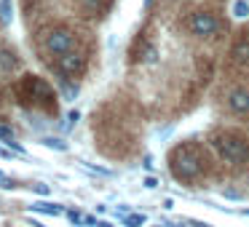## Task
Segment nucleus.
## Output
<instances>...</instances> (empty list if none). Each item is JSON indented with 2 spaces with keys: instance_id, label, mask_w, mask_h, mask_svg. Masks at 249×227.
Returning <instances> with one entry per match:
<instances>
[{
  "instance_id": "obj_20",
  "label": "nucleus",
  "mask_w": 249,
  "mask_h": 227,
  "mask_svg": "<svg viewBox=\"0 0 249 227\" xmlns=\"http://www.w3.org/2000/svg\"><path fill=\"white\" fill-rule=\"evenodd\" d=\"M67 216H70L72 222H78V225H83V216L78 214V211H70V214H67Z\"/></svg>"
},
{
  "instance_id": "obj_23",
  "label": "nucleus",
  "mask_w": 249,
  "mask_h": 227,
  "mask_svg": "<svg viewBox=\"0 0 249 227\" xmlns=\"http://www.w3.org/2000/svg\"><path fill=\"white\" fill-rule=\"evenodd\" d=\"M38 227H43V225H38Z\"/></svg>"
},
{
  "instance_id": "obj_11",
  "label": "nucleus",
  "mask_w": 249,
  "mask_h": 227,
  "mask_svg": "<svg viewBox=\"0 0 249 227\" xmlns=\"http://www.w3.org/2000/svg\"><path fill=\"white\" fill-rule=\"evenodd\" d=\"M0 19H3V24H11V19H14V3L11 0H0Z\"/></svg>"
},
{
  "instance_id": "obj_9",
  "label": "nucleus",
  "mask_w": 249,
  "mask_h": 227,
  "mask_svg": "<svg viewBox=\"0 0 249 227\" xmlns=\"http://www.w3.org/2000/svg\"><path fill=\"white\" fill-rule=\"evenodd\" d=\"M33 211H38V214H49V216H62V206L59 203H49V200H38V203L30 206Z\"/></svg>"
},
{
  "instance_id": "obj_16",
  "label": "nucleus",
  "mask_w": 249,
  "mask_h": 227,
  "mask_svg": "<svg viewBox=\"0 0 249 227\" xmlns=\"http://www.w3.org/2000/svg\"><path fill=\"white\" fill-rule=\"evenodd\" d=\"M0 187H6V190H11L14 184H11V179L6 177V174H0Z\"/></svg>"
},
{
  "instance_id": "obj_2",
  "label": "nucleus",
  "mask_w": 249,
  "mask_h": 227,
  "mask_svg": "<svg viewBox=\"0 0 249 227\" xmlns=\"http://www.w3.org/2000/svg\"><path fill=\"white\" fill-rule=\"evenodd\" d=\"M212 147H214L217 155H220L222 161H228L231 166H241V163L249 161V139H244V136H238V134H231V131L212 136Z\"/></svg>"
},
{
  "instance_id": "obj_17",
  "label": "nucleus",
  "mask_w": 249,
  "mask_h": 227,
  "mask_svg": "<svg viewBox=\"0 0 249 227\" xmlns=\"http://www.w3.org/2000/svg\"><path fill=\"white\" fill-rule=\"evenodd\" d=\"M78 118H81V115H78V110H72V113L67 115V123H70V126H75V123H78Z\"/></svg>"
},
{
  "instance_id": "obj_4",
  "label": "nucleus",
  "mask_w": 249,
  "mask_h": 227,
  "mask_svg": "<svg viewBox=\"0 0 249 227\" xmlns=\"http://www.w3.org/2000/svg\"><path fill=\"white\" fill-rule=\"evenodd\" d=\"M188 27L193 35H198V38H209V35H214L217 30H220V22L214 19V14L209 11H196L193 16L188 19Z\"/></svg>"
},
{
  "instance_id": "obj_1",
  "label": "nucleus",
  "mask_w": 249,
  "mask_h": 227,
  "mask_svg": "<svg viewBox=\"0 0 249 227\" xmlns=\"http://www.w3.org/2000/svg\"><path fill=\"white\" fill-rule=\"evenodd\" d=\"M204 166H206L204 150L198 145H193V142L177 145L172 150V155H169V168H172L174 179H179V182H190V179L201 177Z\"/></svg>"
},
{
  "instance_id": "obj_22",
  "label": "nucleus",
  "mask_w": 249,
  "mask_h": 227,
  "mask_svg": "<svg viewBox=\"0 0 249 227\" xmlns=\"http://www.w3.org/2000/svg\"><path fill=\"white\" fill-rule=\"evenodd\" d=\"M158 227H166V225H158Z\"/></svg>"
},
{
  "instance_id": "obj_12",
  "label": "nucleus",
  "mask_w": 249,
  "mask_h": 227,
  "mask_svg": "<svg viewBox=\"0 0 249 227\" xmlns=\"http://www.w3.org/2000/svg\"><path fill=\"white\" fill-rule=\"evenodd\" d=\"M233 16H238V19L249 16V0H236L233 3Z\"/></svg>"
},
{
  "instance_id": "obj_15",
  "label": "nucleus",
  "mask_w": 249,
  "mask_h": 227,
  "mask_svg": "<svg viewBox=\"0 0 249 227\" xmlns=\"http://www.w3.org/2000/svg\"><path fill=\"white\" fill-rule=\"evenodd\" d=\"M6 139H14V129L8 123H0V142H6Z\"/></svg>"
},
{
  "instance_id": "obj_5",
  "label": "nucleus",
  "mask_w": 249,
  "mask_h": 227,
  "mask_svg": "<svg viewBox=\"0 0 249 227\" xmlns=\"http://www.w3.org/2000/svg\"><path fill=\"white\" fill-rule=\"evenodd\" d=\"M46 49L56 56L67 54V51L75 49V35H72L70 30H54V32H49V38H46Z\"/></svg>"
},
{
  "instance_id": "obj_10",
  "label": "nucleus",
  "mask_w": 249,
  "mask_h": 227,
  "mask_svg": "<svg viewBox=\"0 0 249 227\" xmlns=\"http://www.w3.org/2000/svg\"><path fill=\"white\" fill-rule=\"evenodd\" d=\"M19 67V62H17V56L11 54V51H0V70L3 72H14Z\"/></svg>"
},
{
  "instance_id": "obj_3",
  "label": "nucleus",
  "mask_w": 249,
  "mask_h": 227,
  "mask_svg": "<svg viewBox=\"0 0 249 227\" xmlns=\"http://www.w3.org/2000/svg\"><path fill=\"white\" fill-rule=\"evenodd\" d=\"M19 97H24L27 102H35V104H54V94H51L49 83L43 78H35V75H27L24 83H19Z\"/></svg>"
},
{
  "instance_id": "obj_18",
  "label": "nucleus",
  "mask_w": 249,
  "mask_h": 227,
  "mask_svg": "<svg viewBox=\"0 0 249 227\" xmlns=\"http://www.w3.org/2000/svg\"><path fill=\"white\" fill-rule=\"evenodd\" d=\"M145 187H147V190L158 187V179H156V177H147V179H145Z\"/></svg>"
},
{
  "instance_id": "obj_14",
  "label": "nucleus",
  "mask_w": 249,
  "mask_h": 227,
  "mask_svg": "<svg viewBox=\"0 0 249 227\" xmlns=\"http://www.w3.org/2000/svg\"><path fill=\"white\" fill-rule=\"evenodd\" d=\"M142 222H145V216H142V214H126L124 216V225L126 227H140Z\"/></svg>"
},
{
  "instance_id": "obj_13",
  "label": "nucleus",
  "mask_w": 249,
  "mask_h": 227,
  "mask_svg": "<svg viewBox=\"0 0 249 227\" xmlns=\"http://www.w3.org/2000/svg\"><path fill=\"white\" fill-rule=\"evenodd\" d=\"M43 145H46V147H51V150H59V152H65V150H67V142L56 139V136H46Z\"/></svg>"
},
{
  "instance_id": "obj_8",
  "label": "nucleus",
  "mask_w": 249,
  "mask_h": 227,
  "mask_svg": "<svg viewBox=\"0 0 249 227\" xmlns=\"http://www.w3.org/2000/svg\"><path fill=\"white\" fill-rule=\"evenodd\" d=\"M228 107L238 115H249V86H241L228 94Z\"/></svg>"
},
{
  "instance_id": "obj_6",
  "label": "nucleus",
  "mask_w": 249,
  "mask_h": 227,
  "mask_svg": "<svg viewBox=\"0 0 249 227\" xmlns=\"http://www.w3.org/2000/svg\"><path fill=\"white\" fill-rule=\"evenodd\" d=\"M56 67H59L62 75H78V72H83V67H86V59H83V54H78V51L72 49V51H67V54L59 56Z\"/></svg>"
},
{
  "instance_id": "obj_7",
  "label": "nucleus",
  "mask_w": 249,
  "mask_h": 227,
  "mask_svg": "<svg viewBox=\"0 0 249 227\" xmlns=\"http://www.w3.org/2000/svg\"><path fill=\"white\" fill-rule=\"evenodd\" d=\"M231 62L236 67H241V70H249V35L244 32L241 38L233 43V49H231Z\"/></svg>"
},
{
  "instance_id": "obj_21",
  "label": "nucleus",
  "mask_w": 249,
  "mask_h": 227,
  "mask_svg": "<svg viewBox=\"0 0 249 227\" xmlns=\"http://www.w3.org/2000/svg\"><path fill=\"white\" fill-rule=\"evenodd\" d=\"M97 227H113L110 222H97Z\"/></svg>"
},
{
  "instance_id": "obj_19",
  "label": "nucleus",
  "mask_w": 249,
  "mask_h": 227,
  "mask_svg": "<svg viewBox=\"0 0 249 227\" xmlns=\"http://www.w3.org/2000/svg\"><path fill=\"white\" fill-rule=\"evenodd\" d=\"M35 193H38V195H49V184H35Z\"/></svg>"
}]
</instances>
